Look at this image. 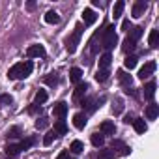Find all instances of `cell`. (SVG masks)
I'll return each mask as SVG.
<instances>
[{"label": "cell", "instance_id": "obj_27", "mask_svg": "<svg viewBox=\"0 0 159 159\" xmlns=\"http://www.w3.org/2000/svg\"><path fill=\"white\" fill-rule=\"evenodd\" d=\"M142 36V28L140 26H135V28H131L129 30V34H127V38H131L133 41H139V38Z\"/></svg>", "mask_w": 159, "mask_h": 159}, {"label": "cell", "instance_id": "obj_19", "mask_svg": "<svg viewBox=\"0 0 159 159\" xmlns=\"http://www.w3.org/2000/svg\"><path fill=\"white\" fill-rule=\"evenodd\" d=\"M86 90H88V84H86V83H79V84H77V88H75L73 98H75V99H81V98L86 94Z\"/></svg>", "mask_w": 159, "mask_h": 159}, {"label": "cell", "instance_id": "obj_7", "mask_svg": "<svg viewBox=\"0 0 159 159\" xmlns=\"http://www.w3.org/2000/svg\"><path fill=\"white\" fill-rule=\"evenodd\" d=\"M52 114H54L56 118L64 120V116L67 114V103H66V101H58V103H54V107H52Z\"/></svg>", "mask_w": 159, "mask_h": 159}, {"label": "cell", "instance_id": "obj_41", "mask_svg": "<svg viewBox=\"0 0 159 159\" xmlns=\"http://www.w3.org/2000/svg\"><path fill=\"white\" fill-rule=\"evenodd\" d=\"M127 28H131V26H129V21L125 19V21L122 23V30H127Z\"/></svg>", "mask_w": 159, "mask_h": 159}, {"label": "cell", "instance_id": "obj_3", "mask_svg": "<svg viewBox=\"0 0 159 159\" xmlns=\"http://www.w3.org/2000/svg\"><path fill=\"white\" fill-rule=\"evenodd\" d=\"M81 36H83V25H77L75 30H73V34L67 39V45H66V49H67L69 54H73L77 51V45H79V41H81Z\"/></svg>", "mask_w": 159, "mask_h": 159}, {"label": "cell", "instance_id": "obj_14", "mask_svg": "<svg viewBox=\"0 0 159 159\" xmlns=\"http://www.w3.org/2000/svg\"><path fill=\"white\" fill-rule=\"evenodd\" d=\"M157 114H159V105L150 103V105L146 107V118H148V120H155Z\"/></svg>", "mask_w": 159, "mask_h": 159}, {"label": "cell", "instance_id": "obj_12", "mask_svg": "<svg viewBox=\"0 0 159 159\" xmlns=\"http://www.w3.org/2000/svg\"><path fill=\"white\" fill-rule=\"evenodd\" d=\"M116 75H118V81H120V83H122L125 88H131V84H133V79H131V75H127V73H125V71H122V69H120Z\"/></svg>", "mask_w": 159, "mask_h": 159}, {"label": "cell", "instance_id": "obj_13", "mask_svg": "<svg viewBox=\"0 0 159 159\" xmlns=\"http://www.w3.org/2000/svg\"><path fill=\"white\" fill-rule=\"evenodd\" d=\"M52 131H54V135H56V137L66 135V133H67V125H66V122H64V120H56V122H54V129H52Z\"/></svg>", "mask_w": 159, "mask_h": 159}, {"label": "cell", "instance_id": "obj_22", "mask_svg": "<svg viewBox=\"0 0 159 159\" xmlns=\"http://www.w3.org/2000/svg\"><path fill=\"white\" fill-rule=\"evenodd\" d=\"M124 8H125V2H124V0H118V2L114 4V8H112V15H114V19H118V17L122 15Z\"/></svg>", "mask_w": 159, "mask_h": 159}, {"label": "cell", "instance_id": "obj_17", "mask_svg": "<svg viewBox=\"0 0 159 159\" xmlns=\"http://www.w3.org/2000/svg\"><path fill=\"white\" fill-rule=\"evenodd\" d=\"M81 77H83V71L81 69H79V67H71V71H69V81L71 83L79 84V83H81Z\"/></svg>", "mask_w": 159, "mask_h": 159}, {"label": "cell", "instance_id": "obj_24", "mask_svg": "<svg viewBox=\"0 0 159 159\" xmlns=\"http://www.w3.org/2000/svg\"><path fill=\"white\" fill-rule=\"evenodd\" d=\"M92 144H94L96 148H103V144H105V137H103L101 133H94V135H92Z\"/></svg>", "mask_w": 159, "mask_h": 159}, {"label": "cell", "instance_id": "obj_15", "mask_svg": "<svg viewBox=\"0 0 159 159\" xmlns=\"http://www.w3.org/2000/svg\"><path fill=\"white\" fill-rule=\"evenodd\" d=\"M101 135L105 137V135H114V131H116V127H114V124L112 122H109V120H105L103 124H101Z\"/></svg>", "mask_w": 159, "mask_h": 159}, {"label": "cell", "instance_id": "obj_28", "mask_svg": "<svg viewBox=\"0 0 159 159\" xmlns=\"http://www.w3.org/2000/svg\"><path fill=\"white\" fill-rule=\"evenodd\" d=\"M137 62H139V58H137L135 54H129V56H127V58L124 60V66H125L127 69H133V67L137 66Z\"/></svg>", "mask_w": 159, "mask_h": 159}, {"label": "cell", "instance_id": "obj_10", "mask_svg": "<svg viewBox=\"0 0 159 159\" xmlns=\"http://www.w3.org/2000/svg\"><path fill=\"white\" fill-rule=\"evenodd\" d=\"M83 21H84V25H94L96 21H98V15L94 13V10H90V8H86L84 11H83Z\"/></svg>", "mask_w": 159, "mask_h": 159}, {"label": "cell", "instance_id": "obj_16", "mask_svg": "<svg viewBox=\"0 0 159 159\" xmlns=\"http://www.w3.org/2000/svg\"><path fill=\"white\" fill-rule=\"evenodd\" d=\"M45 23H49V25H58V23H60V15H58L54 10H49V11L45 13Z\"/></svg>", "mask_w": 159, "mask_h": 159}, {"label": "cell", "instance_id": "obj_40", "mask_svg": "<svg viewBox=\"0 0 159 159\" xmlns=\"http://www.w3.org/2000/svg\"><path fill=\"white\" fill-rule=\"evenodd\" d=\"M56 159H69V153L64 150V152H60V153H58V157H56Z\"/></svg>", "mask_w": 159, "mask_h": 159}, {"label": "cell", "instance_id": "obj_26", "mask_svg": "<svg viewBox=\"0 0 159 159\" xmlns=\"http://www.w3.org/2000/svg\"><path fill=\"white\" fill-rule=\"evenodd\" d=\"M43 83L49 84V86H56V84H58V75H56V73H49V75L43 79Z\"/></svg>", "mask_w": 159, "mask_h": 159}, {"label": "cell", "instance_id": "obj_20", "mask_svg": "<svg viewBox=\"0 0 159 159\" xmlns=\"http://www.w3.org/2000/svg\"><path fill=\"white\" fill-rule=\"evenodd\" d=\"M148 43H150L152 49H157V47H159V32H157V30H152V32H150Z\"/></svg>", "mask_w": 159, "mask_h": 159}, {"label": "cell", "instance_id": "obj_6", "mask_svg": "<svg viewBox=\"0 0 159 159\" xmlns=\"http://www.w3.org/2000/svg\"><path fill=\"white\" fill-rule=\"evenodd\" d=\"M155 88H157L155 81H150V83H146V84H144V99H148L150 103H153V98H155Z\"/></svg>", "mask_w": 159, "mask_h": 159}, {"label": "cell", "instance_id": "obj_21", "mask_svg": "<svg viewBox=\"0 0 159 159\" xmlns=\"http://www.w3.org/2000/svg\"><path fill=\"white\" fill-rule=\"evenodd\" d=\"M111 62H112V56H111V52H105V54L99 58V69H109Z\"/></svg>", "mask_w": 159, "mask_h": 159}, {"label": "cell", "instance_id": "obj_33", "mask_svg": "<svg viewBox=\"0 0 159 159\" xmlns=\"http://www.w3.org/2000/svg\"><path fill=\"white\" fill-rule=\"evenodd\" d=\"M109 79V69H98V73H96V81L98 83H105Z\"/></svg>", "mask_w": 159, "mask_h": 159}, {"label": "cell", "instance_id": "obj_36", "mask_svg": "<svg viewBox=\"0 0 159 159\" xmlns=\"http://www.w3.org/2000/svg\"><path fill=\"white\" fill-rule=\"evenodd\" d=\"M54 137H56V135H54V131H49V133L43 137V144H45V146H49V144L52 142V139H54Z\"/></svg>", "mask_w": 159, "mask_h": 159}, {"label": "cell", "instance_id": "obj_29", "mask_svg": "<svg viewBox=\"0 0 159 159\" xmlns=\"http://www.w3.org/2000/svg\"><path fill=\"white\" fill-rule=\"evenodd\" d=\"M47 98H49V96H47V92H45V90H38V92H36L34 101H36V105H41V103H45V101H47Z\"/></svg>", "mask_w": 159, "mask_h": 159}, {"label": "cell", "instance_id": "obj_25", "mask_svg": "<svg viewBox=\"0 0 159 159\" xmlns=\"http://www.w3.org/2000/svg\"><path fill=\"white\" fill-rule=\"evenodd\" d=\"M6 153H8L10 157H15V155H19V153H21V148H19V144H8V146H6Z\"/></svg>", "mask_w": 159, "mask_h": 159}, {"label": "cell", "instance_id": "obj_35", "mask_svg": "<svg viewBox=\"0 0 159 159\" xmlns=\"http://www.w3.org/2000/svg\"><path fill=\"white\" fill-rule=\"evenodd\" d=\"M32 144H34V139H25V140L19 142V148H21V152H25V150H28Z\"/></svg>", "mask_w": 159, "mask_h": 159}, {"label": "cell", "instance_id": "obj_23", "mask_svg": "<svg viewBox=\"0 0 159 159\" xmlns=\"http://www.w3.org/2000/svg\"><path fill=\"white\" fill-rule=\"evenodd\" d=\"M135 47H137V41H133L131 38H125V39H124V45H122V51H124V52H131Z\"/></svg>", "mask_w": 159, "mask_h": 159}, {"label": "cell", "instance_id": "obj_9", "mask_svg": "<svg viewBox=\"0 0 159 159\" xmlns=\"http://www.w3.org/2000/svg\"><path fill=\"white\" fill-rule=\"evenodd\" d=\"M146 8H148V4H146V2H135V4H133V10H131V15H133L135 19H139V17H142V15H144Z\"/></svg>", "mask_w": 159, "mask_h": 159}, {"label": "cell", "instance_id": "obj_18", "mask_svg": "<svg viewBox=\"0 0 159 159\" xmlns=\"http://www.w3.org/2000/svg\"><path fill=\"white\" fill-rule=\"evenodd\" d=\"M133 127H135V131L137 133H144L146 129H148V125H146V122L142 120V118H133Z\"/></svg>", "mask_w": 159, "mask_h": 159}, {"label": "cell", "instance_id": "obj_31", "mask_svg": "<svg viewBox=\"0 0 159 159\" xmlns=\"http://www.w3.org/2000/svg\"><path fill=\"white\" fill-rule=\"evenodd\" d=\"M98 157H99V159H114V157H116V152H114V150H99Z\"/></svg>", "mask_w": 159, "mask_h": 159}, {"label": "cell", "instance_id": "obj_37", "mask_svg": "<svg viewBox=\"0 0 159 159\" xmlns=\"http://www.w3.org/2000/svg\"><path fill=\"white\" fill-rule=\"evenodd\" d=\"M13 101V98L10 94H4V96H0V105H10Z\"/></svg>", "mask_w": 159, "mask_h": 159}, {"label": "cell", "instance_id": "obj_5", "mask_svg": "<svg viewBox=\"0 0 159 159\" xmlns=\"http://www.w3.org/2000/svg\"><path fill=\"white\" fill-rule=\"evenodd\" d=\"M26 56L28 58H41V56H45V47L43 45H30L26 49Z\"/></svg>", "mask_w": 159, "mask_h": 159}, {"label": "cell", "instance_id": "obj_2", "mask_svg": "<svg viewBox=\"0 0 159 159\" xmlns=\"http://www.w3.org/2000/svg\"><path fill=\"white\" fill-rule=\"evenodd\" d=\"M116 28L112 26V25H109L103 32H101V47L109 52L116 43H118V36H116V32H114Z\"/></svg>", "mask_w": 159, "mask_h": 159}, {"label": "cell", "instance_id": "obj_38", "mask_svg": "<svg viewBox=\"0 0 159 159\" xmlns=\"http://www.w3.org/2000/svg\"><path fill=\"white\" fill-rule=\"evenodd\" d=\"M47 125H49V122H47V118H39V120L36 122V127H38V129H45Z\"/></svg>", "mask_w": 159, "mask_h": 159}, {"label": "cell", "instance_id": "obj_42", "mask_svg": "<svg viewBox=\"0 0 159 159\" xmlns=\"http://www.w3.org/2000/svg\"><path fill=\"white\" fill-rule=\"evenodd\" d=\"M124 122H125V124H131V122H133V116H131V114H127V116L124 118Z\"/></svg>", "mask_w": 159, "mask_h": 159}, {"label": "cell", "instance_id": "obj_11", "mask_svg": "<svg viewBox=\"0 0 159 159\" xmlns=\"http://www.w3.org/2000/svg\"><path fill=\"white\" fill-rule=\"evenodd\" d=\"M73 125L77 129H84V125H86V114L84 112H77L73 116Z\"/></svg>", "mask_w": 159, "mask_h": 159}, {"label": "cell", "instance_id": "obj_4", "mask_svg": "<svg viewBox=\"0 0 159 159\" xmlns=\"http://www.w3.org/2000/svg\"><path fill=\"white\" fill-rule=\"evenodd\" d=\"M155 62H146L142 67H140V71H139V79L140 81H144V79H148V77H152V73L155 71Z\"/></svg>", "mask_w": 159, "mask_h": 159}, {"label": "cell", "instance_id": "obj_34", "mask_svg": "<svg viewBox=\"0 0 159 159\" xmlns=\"http://www.w3.org/2000/svg\"><path fill=\"white\" fill-rule=\"evenodd\" d=\"M17 137H21V127H19V125L10 127V129H8V139H17Z\"/></svg>", "mask_w": 159, "mask_h": 159}, {"label": "cell", "instance_id": "obj_30", "mask_svg": "<svg viewBox=\"0 0 159 159\" xmlns=\"http://www.w3.org/2000/svg\"><path fill=\"white\" fill-rule=\"evenodd\" d=\"M98 99L96 98H86V99H83V107H86V111H94L98 105Z\"/></svg>", "mask_w": 159, "mask_h": 159}, {"label": "cell", "instance_id": "obj_39", "mask_svg": "<svg viewBox=\"0 0 159 159\" xmlns=\"http://www.w3.org/2000/svg\"><path fill=\"white\" fill-rule=\"evenodd\" d=\"M112 111H114V114L122 112V101H120V99H116V101H114V105H112Z\"/></svg>", "mask_w": 159, "mask_h": 159}, {"label": "cell", "instance_id": "obj_1", "mask_svg": "<svg viewBox=\"0 0 159 159\" xmlns=\"http://www.w3.org/2000/svg\"><path fill=\"white\" fill-rule=\"evenodd\" d=\"M32 69H34V64H32L30 60H26V62H19V64L11 66V67L8 69V79H10V81L26 79V77L32 73Z\"/></svg>", "mask_w": 159, "mask_h": 159}, {"label": "cell", "instance_id": "obj_8", "mask_svg": "<svg viewBox=\"0 0 159 159\" xmlns=\"http://www.w3.org/2000/svg\"><path fill=\"white\" fill-rule=\"evenodd\" d=\"M111 150H118V153H122V155H129V152H131V148L129 146H125L122 140H118V139H114L112 142H111Z\"/></svg>", "mask_w": 159, "mask_h": 159}, {"label": "cell", "instance_id": "obj_32", "mask_svg": "<svg viewBox=\"0 0 159 159\" xmlns=\"http://www.w3.org/2000/svg\"><path fill=\"white\" fill-rule=\"evenodd\" d=\"M69 150H71L73 153H81V152L84 150V144H83L81 140H73V142H71V146H69Z\"/></svg>", "mask_w": 159, "mask_h": 159}]
</instances>
